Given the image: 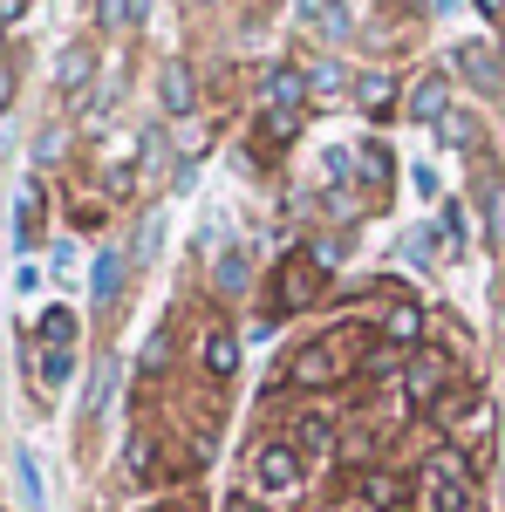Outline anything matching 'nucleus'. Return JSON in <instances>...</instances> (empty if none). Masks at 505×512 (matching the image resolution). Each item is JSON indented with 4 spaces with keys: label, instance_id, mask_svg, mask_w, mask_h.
I'll use <instances>...</instances> for the list:
<instances>
[{
    "label": "nucleus",
    "instance_id": "obj_1",
    "mask_svg": "<svg viewBox=\"0 0 505 512\" xmlns=\"http://www.w3.org/2000/svg\"><path fill=\"white\" fill-rule=\"evenodd\" d=\"M321 287H328V260H321L314 246H301V253H287L280 274H273V308H280V315H301V308L321 301Z\"/></svg>",
    "mask_w": 505,
    "mask_h": 512
},
{
    "label": "nucleus",
    "instance_id": "obj_2",
    "mask_svg": "<svg viewBox=\"0 0 505 512\" xmlns=\"http://www.w3.org/2000/svg\"><path fill=\"white\" fill-rule=\"evenodd\" d=\"M424 506L430 512H471V465L465 458L437 451V458L424 465Z\"/></svg>",
    "mask_w": 505,
    "mask_h": 512
},
{
    "label": "nucleus",
    "instance_id": "obj_3",
    "mask_svg": "<svg viewBox=\"0 0 505 512\" xmlns=\"http://www.w3.org/2000/svg\"><path fill=\"white\" fill-rule=\"evenodd\" d=\"M342 376H349V349H342L335 335L308 342V349L287 362V383H294V390H328V383H342Z\"/></svg>",
    "mask_w": 505,
    "mask_h": 512
},
{
    "label": "nucleus",
    "instance_id": "obj_4",
    "mask_svg": "<svg viewBox=\"0 0 505 512\" xmlns=\"http://www.w3.org/2000/svg\"><path fill=\"white\" fill-rule=\"evenodd\" d=\"M301 451L287 444V437H273V444H260L253 451V492H267V499H280V492H294L301 485Z\"/></svg>",
    "mask_w": 505,
    "mask_h": 512
},
{
    "label": "nucleus",
    "instance_id": "obj_5",
    "mask_svg": "<svg viewBox=\"0 0 505 512\" xmlns=\"http://www.w3.org/2000/svg\"><path fill=\"white\" fill-rule=\"evenodd\" d=\"M444 376H451V355L417 349V355H410V376H403L410 403H417V410H430V403H437V390H444Z\"/></svg>",
    "mask_w": 505,
    "mask_h": 512
},
{
    "label": "nucleus",
    "instance_id": "obj_6",
    "mask_svg": "<svg viewBox=\"0 0 505 512\" xmlns=\"http://www.w3.org/2000/svg\"><path fill=\"white\" fill-rule=\"evenodd\" d=\"M198 369H205L212 383H226V376L239 369V335H233V328H219V321H212V328L198 335Z\"/></svg>",
    "mask_w": 505,
    "mask_h": 512
},
{
    "label": "nucleus",
    "instance_id": "obj_7",
    "mask_svg": "<svg viewBox=\"0 0 505 512\" xmlns=\"http://www.w3.org/2000/svg\"><path fill=\"white\" fill-rule=\"evenodd\" d=\"M451 62H458V76H465L471 89L499 96V48H485V41H465V48H458Z\"/></svg>",
    "mask_w": 505,
    "mask_h": 512
},
{
    "label": "nucleus",
    "instance_id": "obj_8",
    "mask_svg": "<svg viewBox=\"0 0 505 512\" xmlns=\"http://www.w3.org/2000/svg\"><path fill=\"white\" fill-rule=\"evenodd\" d=\"M410 117H417V123H444V117H451V76H444V69H430V76L417 82Z\"/></svg>",
    "mask_w": 505,
    "mask_h": 512
},
{
    "label": "nucleus",
    "instance_id": "obj_9",
    "mask_svg": "<svg viewBox=\"0 0 505 512\" xmlns=\"http://www.w3.org/2000/svg\"><path fill=\"white\" fill-rule=\"evenodd\" d=\"M123 280H130V260H123L117 246H110V253H96V274H89V301H96V308H110V301L123 294Z\"/></svg>",
    "mask_w": 505,
    "mask_h": 512
},
{
    "label": "nucleus",
    "instance_id": "obj_10",
    "mask_svg": "<svg viewBox=\"0 0 505 512\" xmlns=\"http://www.w3.org/2000/svg\"><path fill=\"white\" fill-rule=\"evenodd\" d=\"M301 458H328L335 451V417H321V410H308V417H294V437H287Z\"/></svg>",
    "mask_w": 505,
    "mask_h": 512
},
{
    "label": "nucleus",
    "instance_id": "obj_11",
    "mask_svg": "<svg viewBox=\"0 0 505 512\" xmlns=\"http://www.w3.org/2000/svg\"><path fill=\"white\" fill-rule=\"evenodd\" d=\"M157 103H164L171 117H192L198 89H192V69H185V62H164V76H157Z\"/></svg>",
    "mask_w": 505,
    "mask_h": 512
},
{
    "label": "nucleus",
    "instance_id": "obj_12",
    "mask_svg": "<svg viewBox=\"0 0 505 512\" xmlns=\"http://www.w3.org/2000/svg\"><path fill=\"white\" fill-rule=\"evenodd\" d=\"M417 335H424V308H417V301H389L383 342H389V349H417Z\"/></svg>",
    "mask_w": 505,
    "mask_h": 512
},
{
    "label": "nucleus",
    "instance_id": "obj_13",
    "mask_svg": "<svg viewBox=\"0 0 505 512\" xmlns=\"http://www.w3.org/2000/svg\"><path fill=\"white\" fill-rule=\"evenodd\" d=\"M403 499H410V478H396V472H369L362 478V506L369 512H403Z\"/></svg>",
    "mask_w": 505,
    "mask_h": 512
},
{
    "label": "nucleus",
    "instance_id": "obj_14",
    "mask_svg": "<svg viewBox=\"0 0 505 512\" xmlns=\"http://www.w3.org/2000/svg\"><path fill=\"white\" fill-rule=\"evenodd\" d=\"M89 76H96V48L89 41H76V48H62V62H55V82L76 96V89H89Z\"/></svg>",
    "mask_w": 505,
    "mask_h": 512
},
{
    "label": "nucleus",
    "instance_id": "obj_15",
    "mask_svg": "<svg viewBox=\"0 0 505 512\" xmlns=\"http://www.w3.org/2000/svg\"><path fill=\"white\" fill-rule=\"evenodd\" d=\"M260 96H267V110H301V103H308V82L294 76V69H273V76L260 82Z\"/></svg>",
    "mask_w": 505,
    "mask_h": 512
},
{
    "label": "nucleus",
    "instance_id": "obj_16",
    "mask_svg": "<svg viewBox=\"0 0 505 512\" xmlns=\"http://www.w3.org/2000/svg\"><path fill=\"white\" fill-rule=\"evenodd\" d=\"M355 103H362L369 117H389V110H396V76H383V69H369V76L355 82Z\"/></svg>",
    "mask_w": 505,
    "mask_h": 512
},
{
    "label": "nucleus",
    "instance_id": "obj_17",
    "mask_svg": "<svg viewBox=\"0 0 505 512\" xmlns=\"http://www.w3.org/2000/svg\"><path fill=\"white\" fill-rule=\"evenodd\" d=\"M355 171H362V185H369V192H383L389 178H396V164H389V151L376 144V137H369V144H355Z\"/></svg>",
    "mask_w": 505,
    "mask_h": 512
},
{
    "label": "nucleus",
    "instance_id": "obj_18",
    "mask_svg": "<svg viewBox=\"0 0 505 512\" xmlns=\"http://www.w3.org/2000/svg\"><path fill=\"white\" fill-rule=\"evenodd\" d=\"M76 335H82L76 308H48L41 315V349H76Z\"/></svg>",
    "mask_w": 505,
    "mask_h": 512
},
{
    "label": "nucleus",
    "instance_id": "obj_19",
    "mask_svg": "<svg viewBox=\"0 0 505 512\" xmlns=\"http://www.w3.org/2000/svg\"><path fill=\"white\" fill-rule=\"evenodd\" d=\"M110 396H117V355H103V362H96V376H89V417H103V410H110Z\"/></svg>",
    "mask_w": 505,
    "mask_h": 512
},
{
    "label": "nucleus",
    "instance_id": "obj_20",
    "mask_svg": "<svg viewBox=\"0 0 505 512\" xmlns=\"http://www.w3.org/2000/svg\"><path fill=\"white\" fill-rule=\"evenodd\" d=\"M123 465H130V478H157V444H151V431H137L130 444H123Z\"/></svg>",
    "mask_w": 505,
    "mask_h": 512
},
{
    "label": "nucleus",
    "instance_id": "obj_21",
    "mask_svg": "<svg viewBox=\"0 0 505 512\" xmlns=\"http://www.w3.org/2000/svg\"><path fill=\"white\" fill-rule=\"evenodd\" d=\"M35 233H41V185H28V192H21V212H14V239L35 246Z\"/></svg>",
    "mask_w": 505,
    "mask_h": 512
},
{
    "label": "nucleus",
    "instance_id": "obj_22",
    "mask_svg": "<svg viewBox=\"0 0 505 512\" xmlns=\"http://www.w3.org/2000/svg\"><path fill=\"white\" fill-rule=\"evenodd\" d=\"M437 137H444V144H451V151H478V123H471L465 110H451V117L437 123Z\"/></svg>",
    "mask_w": 505,
    "mask_h": 512
},
{
    "label": "nucleus",
    "instance_id": "obj_23",
    "mask_svg": "<svg viewBox=\"0 0 505 512\" xmlns=\"http://www.w3.org/2000/svg\"><path fill=\"white\" fill-rule=\"evenodd\" d=\"M69 376H76V349H41V383L48 390H62Z\"/></svg>",
    "mask_w": 505,
    "mask_h": 512
},
{
    "label": "nucleus",
    "instance_id": "obj_24",
    "mask_svg": "<svg viewBox=\"0 0 505 512\" xmlns=\"http://www.w3.org/2000/svg\"><path fill=\"white\" fill-rule=\"evenodd\" d=\"M260 130H267V144H287V137L301 130V110H267V123H260Z\"/></svg>",
    "mask_w": 505,
    "mask_h": 512
},
{
    "label": "nucleus",
    "instance_id": "obj_25",
    "mask_svg": "<svg viewBox=\"0 0 505 512\" xmlns=\"http://www.w3.org/2000/svg\"><path fill=\"white\" fill-rule=\"evenodd\" d=\"M212 280H219L226 294H239V287H246V253H226V260L212 267Z\"/></svg>",
    "mask_w": 505,
    "mask_h": 512
},
{
    "label": "nucleus",
    "instance_id": "obj_26",
    "mask_svg": "<svg viewBox=\"0 0 505 512\" xmlns=\"http://www.w3.org/2000/svg\"><path fill=\"white\" fill-rule=\"evenodd\" d=\"M485 226H492V239L505 246V185H485Z\"/></svg>",
    "mask_w": 505,
    "mask_h": 512
},
{
    "label": "nucleus",
    "instance_id": "obj_27",
    "mask_svg": "<svg viewBox=\"0 0 505 512\" xmlns=\"http://www.w3.org/2000/svg\"><path fill=\"white\" fill-rule=\"evenodd\" d=\"M14 472H21V499H28V506H41V478H35V458H28V451L14 458Z\"/></svg>",
    "mask_w": 505,
    "mask_h": 512
},
{
    "label": "nucleus",
    "instance_id": "obj_28",
    "mask_svg": "<svg viewBox=\"0 0 505 512\" xmlns=\"http://www.w3.org/2000/svg\"><path fill=\"white\" fill-rule=\"evenodd\" d=\"M157 239H164V219H144V233H137V260H157Z\"/></svg>",
    "mask_w": 505,
    "mask_h": 512
},
{
    "label": "nucleus",
    "instance_id": "obj_29",
    "mask_svg": "<svg viewBox=\"0 0 505 512\" xmlns=\"http://www.w3.org/2000/svg\"><path fill=\"white\" fill-rule=\"evenodd\" d=\"M308 89H314V96H342V69H314Z\"/></svg>",
    "mask_w": 505,
    "mask_h": 512
},
{
    "label": "nucleus",
    "instance_id": "obj_30",
    "mask_svg": "<svg viewBox=\"0 0 505 512\" xmlns=\"http://www.w3.org/2000/svg\"><path fill=\"white\" fill-rule=\"evenodd\" d=\"M226 512H267V506H260V492H226Z\"/></svg>",
    "mask_w": 505,
    "mask_h": 512
},
{
    "label": "nucleus",
    "instance_id": "obj_31",
    "mask_svg": "<svg viewBox=\"0 0 505 512\" xmlns=\"http://www.w3.org/2000/svg\"><path fill=\"white\" fill-rule=\"evenodd\" d=\"M7 103H14V69L0 62V110H7Z\"/></svg>",
    "mask_w": 505,
    "mask_h": 512
},
{
    "label": "nucleus",
    "instance_id": "obj_32",
    "mask_svg": "<svg viewBox=\"0 0 505 512\" xmlns=\"http://www.w3.org/2000/svg\"><path fill=\"white\" fill-rule=\"evenodd\" d=\"M28 14V0H0V21H21Z\"/></svg>",
    "mask_w": 505,
    "mask_h": 512
},
{
    "label": "nucleus",
    "instance_id": "obj_33",
    "mask_svg": "<svg viewBox=\"0 0 505 512\" xmlns=\"http://www.w3.org/2000/svg\"><path fill=\"white\" fill-rule=\"evenodd\" d=\"M478 7H485V14H492V21H499V14H505V0H478Z\"/></svg>",
    "mask_w": 505,
    "mask_h": 512
}]
</instances>
